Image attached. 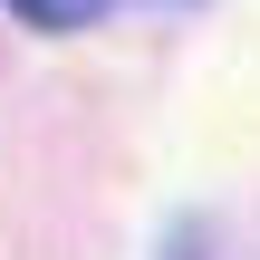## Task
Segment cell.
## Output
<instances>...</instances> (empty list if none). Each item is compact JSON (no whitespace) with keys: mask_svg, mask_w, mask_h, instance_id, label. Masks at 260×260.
I'll return each mask as SVG.
<instances>
[{"mask_svg":"<svg viewBox=\"0 0 260 260\" xmlns=\"http://www.w3.org/2000/svg\"><path fill=\"white\" fill-rule=\"evenodd\" d=\"M10 10H19L29 29H48V39H68V29H87V19H96L106 0H10Z\"/></svg>","mask_w":260,"mask_h":260,"instance_id":"cell-1","label":"cell"}]
</instances>
